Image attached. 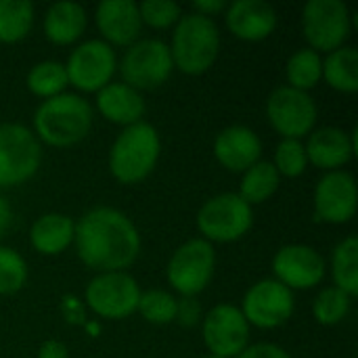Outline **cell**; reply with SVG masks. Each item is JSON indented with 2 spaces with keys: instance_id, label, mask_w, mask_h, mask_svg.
<instances>
[{
  "instance_id": "28",
  "label": "cell",
  "mask_w": 358,
  "mask_h": 358,
  "mask_svg": "<svg viewBox=\"0 0 358 358\" xmlns=\"http://www.w3.org/2000/svg\"><path fill=\"white\" fill-rule=\"evenodd\" d=\"M285 76H287V82L292 88L308 92L323 78L321 55L313 48H300L298 52H294L289 57L287 67H285Z\"/></svg>"
},
{
  "instance_id": "12",
  "label": "cell",
  "mask_w": 358,
  "mask_h": 358,
  "mask_svg": "<svg viewBox=\"0 0 358 358\" xmlns=\"http://www.w3.org/2000/svg\"><path fill=\"white\" fill-rule=\"evenodd\" d=\"M117 61L113 48L105 40H88L80 44L67 59L65 71L69 84L84 92H99L115 73Z\"/></svg>"
},
{
  "instance_id": "40",
  "label": "cell",
  "mask_w": 358,
  "mask_h": 358,
  "mask_svg": "<svg viewBox=\"0 0 358 358\" xmlns=\"http://www.w3.org/2000/svg\"><path fill=\"white\" fill-rule=\"evenodd\" d=\"M208 358H220V357H214V355H210V357H208Z\"/></svg>"
},
{
  "instance_id": "26",
  "label": "cell",
  "mask_w": 358,
  "mask_h": 358,
  "mask_svg": "<svg viewBox=\"0 0 358 358\" xmlns=\"http://www.w3.org/2000/svg\"><path fill=\"white\" fill-rule=\"evenodd\" d=\"M277 189H279V172L275 170V166L271 162H256L252 168L243 172L239 197L250 206L264 203L277 193Z\"/></svg>"
},
{
  "instance_id": "1",
  "label": "cell",
  "mask_w": 358,
  "mask_h": 358,
  "mask_svg": "<svg viewBox=\"0 0 358 358\" xmlns=\"http://www.w3.org/2000/svg\"><path fill=\"white\" fill-rule=\"evenodd\" d=\"M73 243L80 260L99 273H122L141 254L134 222L115 208H92L76 224Z\"/></svg>"
},
{
  "instance_id": "36",
  "label": "cell",
  "mask_w": 358,
  "mask_h": 358,
  "mask_svg": "<svg viewBox=\"0 0 358 358\" xmlns=\"http://www.w3.org/2000/svg\"><path fill=\"white\" fill-rule=\"evenodd\" d=\"M237 358H292L289 352H285L281 346H275V344H254V346H248L241 355Z\"/></svg>"
},
{
  "instance_id": "11",
  "label": "cell",
  "mask_w": 358,
  "mask_h": 358,
  "mask_svg": "<svg viewBox=\"0 0 358 358\" xmlns=\"http://www.w3.org/2000/svg\"><path fill=\"white\" fill-rule=\"evenodd\" d=\"M266 115L271 126L283 138L300 141L302 136L310 134L317 124V105L308 92L281 86L268 96Z\"/></svg>"
},
{
  "instance_id": "3",
  "label": "cell",
  "mask_w": 358,
  "mask_h": 358,
  "mask_svg": "<svg viewBox=\"0 0 358 358\" xmlns=\"http://www.w3.org/2000/svg\"><path fill=\"white\" fill-rule=\"evenodd\" d=\"M218 50L220 34L214 19L199 13H189L178 19L170 44L174 67L189 76L206 73L214 65Z\"/></svg>"
},
{
  "instance_id": "25",
  "label": "cell",
  "mask_w": 358,
  "mask_h": 358,
  "mask_svg": "<svg viewBox=\"0 0 358 358\" xmlns=\"http://www.w3.org/2000/svg\"><path fill=\"white\" fill-rule=\"evenodd\" d=\"M34 25V4L29 0H0V44L23 40Z\"/></svg>"
},
{
  "instance_id": "30",
  "label": "cell",
  "mask_w": 358,
  "mask_h": 358,
  "mask_svg": "<svg viewBox=\"0 0 358 358\" xmlns=\"http://www.w3.org/2000/svg\"><path fill=\"white\" fill-rule=\"evenodd\" d=\"M350 304H352V298L348 294H344L338 287H327L317 296L313 313L321 325H338L348 317Z\"/></svg>"
},
{
  "instance_id": "2",
  "label": "cell",
  "mask_w": 358,
  "mask_h": 358,
  "mask_svg": "<svg viewBox=\"0 0 358 358\" xmlns=\"http://www.w3.org/2000/svg\"><path fill=\"white\" fill-rule=\"evenodd\" d=\"M94 111L80 94L46 99L34 113V134L50 147H71L90 134Z\"/></svg>"
},
{
  "instance_id": "33",
  "label": "cell",
  "mask_w": 358,
  "mask_h": 358,
  "mask_svg": "<svg viewBox=\"0 0 358 358\" xmlns=\"http://www.w3.org/2000/svg\"><path fill=\"white\" fill-rule=\"evenodd\" d=\"M306 151L304 145L300 141L294 138H283L275 151V170L279 172V176H287V178H296L306 170Z\"/></svg>"
},
{
  "instance_id": "27",
  "label": "cell",
  "mask_w": 358,
  "mask_h": 358,
  "mask_svg": "<svg viewBox=\"0 0 358 358\" xmlns=\"http://www.w3.org/2000/svg\"><path fill=\"white\" fill-rule=\"evenodd\" d=\"M331 273L338 289L355 298L358 294V239L355 235L346 237L336 250L331 258Z\"/></svg>"
},
{
  "instance_id": "31",
  "label": "cell",
  "mask_w": 358,
  "mask_h": 358,
  "mask_svg": "<svg viewBox=\"0 0 358 358\" xmlns=\"http://www.w3.org/2000/svg\"><path fill=\"white\" fill-rule=\"evenodd\" d=\"M136 310L153 325H168L176 319V298L162 289H149L141 294Z\"/></svg>"
},
{
  "instance_id": "24",
  "label": "cell",
  "mask_w": 358,
  "mask_h": 358,
  "mask_svg": "<svg viewBox=\"0 0 358 358\" xmlns=\"http://www.w3.org/2000/svg\"><path fill=\"white\" fill-rule=\"evenodd\" d=\"M323 78L325 82L340 92H357L358 90V50L355 46H342L334 52H327L323 61Z\"/></svg>"
},
{
  "instance_id": "5",
  "label": "cell",
  "mask_w": 358,
  "mask_h": 358,
  "mask_svg": "<svg viewBox=\"0 0 358 358\" xmlns=\"http://www.w3.org/2000/svg\"><path fill=\"white\" fill-rule=\"evenodd\" d=\"M42 149L36 134L21 124H0V189L27 182L40 168Z\"/></svg>"
},
{
  "instance_id": "29",
  "label": "cell",
  "mask_w": 358,
  "mask_h": 358,
  "mask_svg": "<svg viewBox=\"0 0 358 358\" xmlns=\"http://www.w3.org/2000/svg\"><path fill=\"white\" fill-rule=\"evenodd\" d=\"M67 84L69 80H67L65 65L59 61H42L34 65L27 73V88L44 101L63 94Z\"/></svg>"
},
{
  "instance_id": "7",
  "label": "cell",
  "mask_w": 358,
  "mask_h": 358,
  "mask_svg": "<svg viewBox=\"0 0 358 358\" xmlns=\"http://www.w3.org/2000/svg\"><path fill=\"white\" fill-rule=\"evenodd\" d=\"M172 69L174 63L170 46L155 38L136 40L134 44H130L120 63L124 84L132 86L138 92L162 86L170 78Z\"/></svg>"
},
{
  "instance_id": "22",
  "label": "cell",
  "mask_w": 358,
  "mask_h": 358,
  "mask_svg": "<svg viewBox=\"0 0 358 358\" xmlns=\"http://www.w3.org/2000/svg\"><path fill=\"white\" fill-rule=\"evenodd\" d=\"M76 224L65 214H44L40 216L29 231V241L34 250L42 256H57L73 243Z\"/></svg>"
},
{
  "instance_id": "38",
  "label": "cell",
  "mask_w": 358,
  "mask_h": 358,
  "mask_svg": "<svg viewBox=\"0 0 358 358\" xmlns=\"http://www.w3.org/2000/svg\"><path fill=\"white\" fill-rule=\"evenodd\" d=\"M193 8H195L193 13H199V15L212 19V15H216V13H220V10L227 8V2L224 0H197L193 4Z\"/></svg>"
},
{
  "instance_id": "17",
  "label": "cell",
  "mask_w": 358,
  "mask_h": 358,
  "mask_svg": "<svg viewBox=\"0 0 358 358\" xmlns=\"http://www.w3.org/2000/svg\"><path fill=\"white\" fill-rule=\"evenodd\" d=\"M96 25L109 46H130L143 29L138 4L134 0H103L96 6Z\"/></svg>"
},
{
  "instance_id": "6",
  "label": "cell",
  "mask_w": 358,
  "mask_h": 358,
  "mask_svg": "<svg viewBox=\"0 0 358 358\" xmlns=\"http://www.w3.org/2000/svg\"><path fill=\"white\" fill-rule=\"evenodd\" d=\"M254 222V212L239 193H220L208 199L197 214V229L206 241L231 243L241 239Z\"/></svg>"
},
{
  "instance_id": "18",
  "label": "cell",
  "mask_w": 358,
  "mask_h": 358,
  "mask_svg": "<svg viewBox=\"0 0 358 358\" xmlns=\"http://www.w3.org/2000/svg\"><path fill=\"white\" fill-rule=\"evenodd\" d=\"M229 29L248 42L268 38L277 27V10L266 0H235L227 6Z\"/></svg>"
},
{
  "instance_id": "16",
  "label": "cell",
  "mask_w": 358,
  "mask_h": 358,
  "mask_svg": "<svg viewBox=\"0 0 358 358\" xmlns=\"http://www.w3.org/2000/svg\"><path fill=\"white\" fill-rule=\"evenodd\" d=\"M273 273L275 279L289 292L310 289L323 281L325 260L315 248L302 243L285 245L273 258Z\"/></svg>"
},
{
  "instance_id": "9",
  "label": "cell",
  "mask_w": 358,
  "mask_h": 358,
  "mask_svg": "<svg viewBox=\"0 0 358 358\" xmlns=\"http://www.w3.org/2000/svg\"><path fill=\"white\" fill-rule=\"evenodd\" d=\"M216 252L206 239H191L182 243L168 262V283L182 296L195 298L201 294L214 275Z\"/></svg>"
},
{
  "instance_id": "32",
  "label": "cell",
  "mask_w": 358,
  "mask_h": 358,
  "mask_svg": "<svg viewBox=\"0 0 358 358\" xmlns=\"http://www.w3.org/2000/svg\"><path fill=\"white\" fill-rule=\"evenodd\" d=\"M27 281V264L19 252L0 245V296L17 294Z\"/></svg>"
},
{
  "instance_id": "19",
  "label": "cell",
  "mask_w": 358,
  "mask_h": 358,
  "mask_svg": "<svg viewBox=\"0 0 358 358\" xmlns=\"http://www.w3.org/2000/svg\"><path fill=\"white\" fill-rule=\"evenodd\" d=\"M304 151L306 159L313 166L327 172H336L352 159L357 151V141L346 130L327 126L310 134L308 145H304Z\"/></svg>"
},
{
  "instance_id": "23",
  "label": "cell",
  "mask_w": 358,
  "mask_h": 358,
  "mask_svg": "<svg viewBox=\"0 0 358 358\" xmlns=\"http://www.w3.org/2000/svg\"><path fill=\"white\" fill-rule=\"evenodd\" d=\"M86 29V10L78 2H55L44 15V34L52 44H73Z\"/></svg>"
},
{
  "instance_id": "13",
  "label": "cell",
  "mask_w": 358,
  "mask_h": 358,
  "mask_svg": "<svg viewBox=\"0 0 358 358\" xmlns=\"http://www.w3.org/2000/svg\"><path fill=\"white\" fill-rule=\"evenodd\" d=\"M294 306V294L285 285H281L277 279H264L248 289L241 313L248 325L275 329L292 319Z\"/></svg>"
},
{
  "instance_id": "8",
  "label": "cell",
  "mask_w": 358,
  "mask_h": 358,
  "mask_svg": "<svg viewBox=\"0 0 358 358\" xmlns=\"http://www.w3.org/2000/svg\"><path fill=\"white\" fill-rule=\"evenodd\" d=\"M302 31L313 50L334 52L352 31L350 10L342 0H310L302 10Z\"/></svg>"
},
{
  "instance_id": "15",
  "label": "cell",
  "mask_w": 358,
  "mask_h": 358,
  "mask_svg": "<svg viewBox=\"0 0 358 358\" xmlns=\"http://www.w3.org/2000/svg\"><path fill=\"white\" fill-rule=\"evenodd\" d=\"M358 206L357 180L350 172H327L315 189V220L344 224L355 218Z\"/></svg>"
},
{
  "instance_id": "21",
  "label": "cell",
  "mask_w": 358,
  "mask_h": 358,
  "mask_svg": "<svg viewBox=\"0 0 358 358\" xmlns=\"http://www.w3.org/2000/svg\"><path fill=\"white\" fill-rule=\"evenodd\" d=\"M96 107L103 113V117L128 128L132 124L143 122L141 117L145 113V99L132 86L117 82V84H107L105 88L99 90Z\"/></svg>"
},
{
  "instance_id": "14",
  "label": "cell",
  "mask_w": 358,
  "mask_h": 358,
  "mask_svg": "<svg viewBox=\"0 0 358 358\" xmlns=\"http://www.w3.org/2000/svg\"><path fill=\"white\" fill-rule=\"evenodd\" d=\"M203 342L214 357H239L250 342V325L241 308L233 304L214 306L203 319Z\"/></svg>"
},
{
  "instance_id": "35",
  "label": "cell",
  "mask_w": 358,
  "mask_h": 358,
  "mask_svg": "<svg viewBox=\"0 0 358 358\" xmlns=\"http://www.w3.org/2000/svg\"><path fill=\"white\" fill-rule=\"evenodd\" d=\"M185 327H193L201 321V304L197 298H180L176 300V319Z\"/></svg>"
},
{
  "instance_id": "10",
  "label": "cell",
  "mask_w": 358,
  "mask_h": 358,
  "mask_svg": "<svg viewBox=\"0 0 358 358\" xmlns=\"http://www.w3.org/2000/svg\"><path fill=\"white\" fill-rule=\"evenodd\" d=\"M141 287L128 273H101L86 287V306L103 319H126L136 313Z\"/></svg>"
},
{
  "instance_id": "4",
  "label": "cell",
  "mask_w": 358,
  "mask_h": 358,
  "mask_svg": "<svg viewBox=\"0 0 358 358\" xmlns=\"http://www.w3.org/2000/svg\"><path fill=\"white\" fill-rule=\"evenodd\" d=\"M162 151V141L157 130L147 124L138 122L122 130L109 151V170L115 180L122 185H134L145 180Z\"/></svg>"
},
{
  "instance_id": "20",
  "label": "cell",
  "mask_w": 358,
  "mask_h": 358,
  "mask_svg": "<svg viewBox=\"0 0 358 358\" xmlns=\"http://www.w3.org/2000/svg\"><path fill=\"white\" fill-rule=\"evenodd\" d=\"M262 143L258 134L248 126L224 128L214 141V155L231 172H245L260 162Z\"/></svg>"
},
{
  "instance_id": "39",
  "label": "cell",
  "mask_w": 358,
  "mask_h": 358,
  "mask_svg": "<svg viewBox=\"0 0 358 358\" xmlns=\"http://www.w3.org/2000/svg\"><path fill=\"white\" fill-rule=\"evenodd\" d=\"M10 222H13V210L8 206V201L0 195V239L6 235V231L10 229Z\"/></svg>"
},
{
  "instance_id": "34",
  "label": "cell",
  "mask_w": 358,
  "mask_h": 358,
  "mask_svg": "<svg viewBox=\"0 0 358 358\" xmlns=\"http://www.w3.org/2000/svg\"><path fill=\"white\" fill-rule=\"evenodd\" d=\"M138 13H141V21L155 29L172 27L182 17L180 6L170 0H145L138 4Z\"/></svg>"
},
{
  "instance_id": "37",
  "label": "cell",
  "mask_w": 358,
  "mask_h": 358,
  "mask_svg": "<svg viewBox=\"0 0 358 358\" xmlns=\"http://www.w3.org/2000/svg\"><path fill=\"white\" fill-rule=\"evenodd\" d=\"M38 358H69V352H67L65 344H61L57 340H48L40 346Z\"/></svg>"
}]
</instances>
